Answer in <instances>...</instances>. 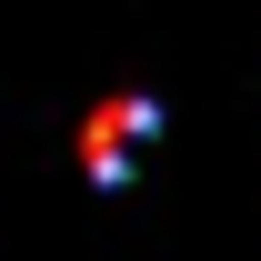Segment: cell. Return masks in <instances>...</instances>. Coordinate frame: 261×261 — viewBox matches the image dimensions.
<instances>
[{"label":"cell","instance_id":"cell-1","mask_svg":"<svg viewBox=\"0 0 261 261\" xmlns=\"http://www.w3.org/2000/svg\"><path fill=\"white\" fill-rule=\"evenodd\" d=\"M151 130H161V100H151V91H111L91 121H81V161H91L100 191L130 181V141H151Z\"/></svg>","mask_w":261,"mask_h":261}]
</instances>
